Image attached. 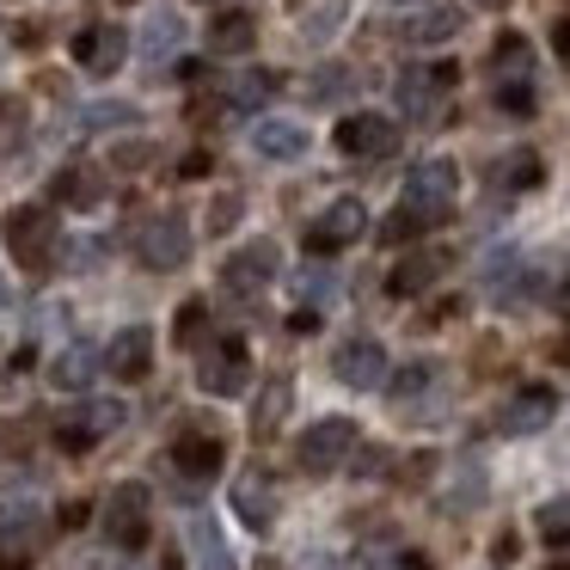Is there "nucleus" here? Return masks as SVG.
<instances>
[{"instance_id":"obj_47","label":"nucleus","mask_w":570,"mask_h":570,"mask_svg":"<svg viewBox=\"0 0 570 570\" xmlns=\"http://www.w3.org/2000/svg\"><path fill=\"white\" fill-rule=\"evenodd\" d=\"M0 570H26V558H7V552H0Z\"/></svg>"},{"instance_id":"obj_44","label":"nucleus","mask_w":570,"mask_h":570,"mask_svg":"<svg viewBox=\"0 0 570 570\" xmlns=\"http://www.w3.org/2000/svg\"><path fill=\"white\" fill-rule=\"evenodd\" d=\"M552 50L570 62V19H558V26H552Z\"/></svg>"},{"instance_id":"obj_18","label":"nucleus","mask_w":570,"mask_h":570,"mask_svg":"<svg viewBox=\"0 0 570 570\" xmlns=\"http://www.w3.org/2000/svg\"><path fill=\"white\" fill-rule=\"evenodd\" d=\"M99 368H105V356L92 344H68L62 356L50 362V381L62 386V393H92V381H99Z\"/></svg>"},{"instance_id":"obj_34","label":"nucleus","mask_w":570,"mask_h":570,"mask_svg":"<svg viewBox=\"0 0 570 570\" xmlns=\"http://www.w3.org/2000/svg\"><path fill=\"white\" fill-rule=\"evenodd\" d=\"M491 62H497V75H503V80H528V43H521V38H497Z\"/></svg>"},{"instance_id":"obj_20","label":"nucleus","mask_w":570,"mask_h":570,"mask_svg":"<svg viewBox=\"0 0 570 570\" xmlns=\"http://www.w3.org/2000/svg\"><path fill=\"white\" fill-rule=\"evenodd\" d=\"M178 43H185V19H178L173 7H154V13L141 19V62H166Z\"/></svg>"},{"instance_id":"obj_45","label":"nucleus","mask_w":570,"mask_h":570,"mask_svg":"<svg viewBox=\"0 0 570 570\" xmlns=\"http://www.w3.org/2000/svg\"><path fill=\"white\" fill-rule=\"evenodd\" d=\"M178 173H185V178H203V173H209V154H185V166H178Z\"/></svg>"},{"instance_id":"obj_28","label":"nucleus","mask_w":570,"mask_h":570,"mask_svg":"<svg viewBox=\"0 0 570 570\" xmlns=\"http://www.w3.org/2000/svg\"><path fill=\"white\" fill-rule=\"evenodd\" d=\"M124 417H129L124 399H87V405L75 411V423L92 435V442H99V435H111V430H124Z\"/></svg>"},{"instance_id":"obj_31","label":"nucleus","mask_w":570,"mask_h":570,"mask_svg":"<svg viewBox=\"0 0 570 570\" xmlns=\"http://www.w3.org/2000/svg\"><path fill=\"white\" fill-rule=\"evenodd\" d=\"M344 19H350V0H320V7L301 19V38H307V43H325L337 26H344Z\"/></svg>"},{"instance_id":"obj_15","label":"nucleus","mask_w":570,"mask_h":570,"mask_svg":"<svg viewBox=\"0 0 570 570\" xmlns=\"http://www.w3.org/2000/svg\"><path fill=\"white\" fill-rule=\"evenodd\" d=\"M148 362H154L148 325H124V332L111 337V350H105V368H111L117 381H141V374H148Z\"/></svg>"},{"instance_id":"obj_4","label":"nucleus","mask_w":570,"mask_h":570,"mask_svg":"<svg viewBox=\"0 0 570 570\" xmlns=\"http://www.w3.org/2000/svg\"><path fill=\"white\" fill-rule=\"evenodd\" d=\"M454 80H460L454 62H423V68H405V75H399L393 99L411 124H435V111H442V99L454 92Z\"/></svg>"},{"instance_id":"obj_24","label":"nucleus","mask_w":570,"mask_h":570,"mask_svg":"<svg viewBox=\"0 0 570 570\" xmlns=\"http://www.w3.org/2000/svg\"><path fill=\"white\" fill-rule=\"evenodd\" d=\"M252 43H258V26H252V13H215V26H209V50L215 56H246Z\"/></svg>"},{"instance_id":"obj_25","label":"nucleus","mask_w":570,"mask_h":570,"mask_svg":"<svg viewBox=\"0 0 570 570\" xmlns=\"http://www.w3.org/2000/svg\"><path fill=\"white\" fill-rule=\"evenodd\" d=\"M56 203H68V209H92V203H105L99 166H68V173L56 178Z\"/></svg>"},{"instance_id":"obj_37","label":"nucleus","mask_w":570,"mask_h":570,"mask_svg":"<svg viewBox=\"0 0 570 570\" xmlns=\"http://www.w3.org/2000/svg\"><path fill=\"white\" fill-rule=\"evenodd\" d=\"M417 234H423V222H417L411 209H393V215L381 222V239H386V246H411Z\"/></svg>"},{"instance_id":"obj_41","label":"nucleus","mask_w":570,"mask_h":570,"mask_svg":"<svg viewBox=\"0 0 570 570\" xmlns=\"http://www.w3.org/2000/svg\"><path fill=\"white\" fill-rule=\"evenodd\" d=\"M234 215H239V197H222L209 209V227H215V234H227V222H234Z\"/></svg>"},{"instance_id":"obj_13","label":"nucleus","mask_w":570,"mask_h":570,"mask_svg":"<svg viewBox=\"0 0 570 570\" xmlns=\"http://www.w3.org/2000/svg\"><path fill=\"white\" fill-rule=\"evenodd\" d=\"M227 503H234V515L246 521L252 533H271L276 528V484L264 479V472H239L234 491H227Z\"/></svg>"},{"instance_id":"obj_7","label":"nucleus","mask_w":570,"mask_h":570,"mask_svg":"<svg viewBox=\"0 0 570 570\" xmlns=\"http://www.w3.org/2000/svg\"><path fill=\"white\" fill-rule=\"evenodd\" d=\"M276 271H283V252H276L271 239H252V246H239L234 258L222 264V283L252 301V295H264V288L276 283Z\"/></svg>"},{"instance_id":"obj_8","label":"nucleus","mask_w":570,"mask_h":570,"mask_svg":"<svg viewBox=\"0 0 570 570\" xmlns=\"http://www.w3.org/2000/svg\"><path fill=\"white\" fill-rule=\"evenodd\" d=\"M136 252H141L148 271H178V264L190 258V222L185 215H154L136 234Z\"/></svg>"},{"instance_id":"obj_51","label":"nucleus","mask_w":570,"mask_h":570,"mask_svg":"<svg viewBox=\"0 0 570 570\" xmlns=\"http://www.w3.org/2000/svg\"><path fill=\"white\" fill-rule=\"evenodd\" d=\"M552 570H570V564H552Z\"/></svg>"},{"instance_id":"obj_19","label":"nucleus","mask_w":570,"mask_h":570,"mask_svg":"<svg viewBox=\"0 0 570 570\" xmlns=\"http://www.w3.org/2000/svg\"><path fill=\"white\" fill-rule=\"evenodd\" d=\"M252 148H258L264 160H301V154H307V129L288 124V117H258Z\"/></svg>"},{"instance_id":"obj_42","label":"nucleus","mask_w":570,"mask_h":570,"mask_svg":"<svg viewBox=\"0 0 570 570\" xmlns=\"http://www.w3.org/2000/svg\"><path fill=\"white\" fill-rule=\"evenodd\" d=\"M148 160H154L148 141H129V148H117V166H148Z\"/></svg>"},{"instance_id":"obj_43","label":"nucleus","mask_w":570,"mask_h":570,"mask_svg":"<svg viewBox=\"0 0 570 570\" xmlns=\"http://www.w3.org/2000/svg\"><path fill=\"white\" fill-rule=\"evenodd\" d=\"M301 295H332V283H325V271H301Z\"/></svg>"},{"instance_id":"obj_46","label":"nucleus","mask_w":570,"mask_h":570,"mask_svg":"<svg viewBox=\"0 0 570 570\" xmlns=\"http://www.w3.org/2000/svg\"><path fill=\"white\" fill-rule=\"evenodd\" d=\"M13 307V283H7V276H0V313Z\"/></svg>"},{"instance_id":"obj_50","label":"nucleus","mask_w":570,"mask_h":570,"mask_svg":"<svg viewBox=\"0 0 570 570\" xmlns=\"http://www.w3.org/2000/svg\"><path fill=\"white\" fill-rule=\"evenodd\" d=\"M264 570H283V564H264Z\"/></svg>"},{"instance_id":"obj_27","label":"nucleus","mask_w":570,"mask_h":570,"mask_svg":"<svg viewBox=\"0 0 570 570\" xmlns=\"http://www.w3.org/2000/svg\"><path fill=\"white\" fill-rule=\"evenodd\" d=\"M190 546H197V570H234V558H227V546H222L209 515H190Z\"/></svg>"},{"instance_id":"obj_3","label":"nucleus","mask_w":570,"mask_h":570,"mask_svg":"<svg viewBox=\"0 0 570 570\" xmlns=\"http://www.w3.org/2000/svg\"><path fill=\"white\" fill-rule=\"evenodd\" d=\"M7 252H13L26 271H43V264L56 258V246H62V227H56V215L50 209H38V203H26V209H13L7 215Z\"/></svg>"},{"instance_id":"obj_2","label":"nucleus","mask_w":570,"mask_h":570,"mask_svg":"<svg viewBox=\"0 0 570 570\" xmlns=\"http://www.w3.org/2000/svg\"><path fill=\"white\" fill-rule=\"evenodd\" d=\"M350 454H356V423H350V417H320V423H307L301 442H295V466L313 472V479L337 472Z\"/></svg>"},{"instance_id":"obj_14","label":"nucleus","mask_w":570,"mask_h":570,"mask_svg":"<svg viewBox=\"0 0 570 570\" xmlns=\"http://www.w3.org/2000/svg\"><path fill=\"white\" fill-rule=\"evenodd\" d=\"M552 417H558V393L552 386H528V393H515L503 411H497V430L503 435H533V430H546Z\"/></svg>"},{"instance_id":"obj_35","label":"nucleus","mask_w":570,"mask_h":570,"mask_svg":"<svg viewBox=\"0 0 570 570\" xmlns=\"http://www.w3.org/2000/svg\"><path fill=\"white\" fill-rule=\"evenodd\" d=\"M533 521H540V533H546L552 546H564V540H570V491H564V497H552V503H546Z\"/></svg>"},{"instance_id":"obj_38","label":"nucleus","mask_w":570,"mask_h":570,"mask_svg":"<svg viewBox=\"0 0 570 570\" xmlns=\"http://www.w3.org/2000/svg\"><path fill=\"white\" fill-rule=\"evenodd\" d=\"M497 105L515 111V117H528L533 111V87H528V80H497Z\"/></svg>"},{"instance_id":"obj_11","label":"nucleus","mask_w":570,"mask_h":570,"mask_svg":"<svg viewBox=\"0 0 570 570\" xmlns=\"http://www.w3.org/2000/svg\"><path fill=\"white\" fill-rule=\"evenodd\" d=\"M75 62L87 68L92 80L117 75V68L129 62V31H124V26H87V31L75 38Z\"/></svg>"},{"instance_id":"obj_12","label":"nucleus","mask_w":570,"mask_h":570,"mask_svg":"<svg viewBox=\"0 0 570 570\" xmlns=\"http://www.w3.org/2000/svg\"><path fill=\"white\" fill-rule=\"evenodd\" d=\"M337 148H344L350 160H381V154L399 148V129L386 124V117H374V111H356V117L337 124Z\"/></svg>"},{"instance_id":"obj_21","label":"nucleus","mask_w":570,"mask_h":570,"mask_svg":"<svg viewBox=\"0 0 570 570\" xmlns=\"http://www.w3.org/2000/svg\"><path fill=\"white\" fill-rule=\"evenodd\" d=\"M442 271H448V252H411V258L393 264L386 288H393V295H423V288H430Z\"/></svg>"},{"instance_id":"obj_49","label":"nucleus","mask_w":570,"mask_h":570,"mask_svg":"<svg viewBox=\"0 0 570 570\" xmlns=\"http://www.w3.org/2000/svg\"><path fill=\"white\" fill-rule=\"evenodd\" d=\"M479 7H509V0H479Z\"/></svg>"},{"instance_id":"obj_32","label":"nucleus","mask_w":570,"mask_h":570,"mask_svg":"<svg viewBox=\"0 0 570 570\" xmlns=\"http://www.w3.org/2000/svg\"><path fill=\"white\" fill-rule=\"evenodd\" d=\"M173 337L178 344H209V307H203V301H185V307H178V320H173Z\"/></svg>"},{"instance_id":"obj_10","label":"nucleus","mask_w":570,"mask_h":570,"mask_svg":"<svg viewBox=\"0 0 570 570\" xmlns=\"http://www.w3.org/2000/svg\"><path fill=\"white\" fill-rule=\"evenodd\" d=\"M332 374L344 386H356V393H374V386H386V350L374 337H350V344H337Z\"/></svg>"},{"instance_id":"obj_23","label":"nucleus","mask_w":570,"mask_h":570,"mask_svg":"<svg viewBox=\"0 0 570 570\" xmlns=\"http://www.w3.org/2000/svg\"><path fill=\"white\" fill-rule=\"evenodd\" d=\"M173 460H178V472H190V479H215L222 472V460H227V448L215 442V435H185V442L173 448Z\"/></svg>"},{"instance_id":"obj_33","label":"nucleus","mask_w":570,"mask_h":570,"mask_svg":"<svg viewBox=\"0 0 570 570\" xmlns=\"http://www.w3.org/2000/svg\"><path fill=\"white\" fill-rule=\"evenodd\" d=\"M350 92H356V75H350V68H320L313 87H307V99L313 105H332V99H350Z\"/></svg>"},{"instance_id":"obj_39","label":"nucleus","mask_w":570,"mask_h":570,"mask_svg":"<svg viewBox=\"0 0 570 570\" xmlns=\"http://www.w3.org/2000/svg\"><path fill=\"white\" fill-rule=\"evenodd\" d=\"M56 448H62V454H87V448H92V435L80 430L75 417H62V423H56Z\"/></svg>"},{"instance_id":"obj_1","label":"nucleus","mask_w":570,"mask_h":570,"mask_svg":"<svg viewBox=\"0 0 570 570\" xmlns=\"http://www.w3.org/2000/svg\"><path fill=\"white\" fill-rule=\"evenodd\" d=\"M454 197H460V166L454 160H423V166H411L399 209H411L423 227H442L448 215H454Z\"/></svg>"},{"instance_id":"obj_29","label":"nucleus","mask_w":570,"mask_h":570,"mask_svg":"<svg viewBox=\"0 0 570 570\" xmlns=\"http://www.w3.org/2000/svg\"><path fill=\"white\" fill-rule=\"evenodd\" d=\"M26 129H31V111L19 92H0V154H19L26 148Z\"/></svg>"},{"instance_id":"obj_22","label":"nucleus","mask_w":570,"mask_h":570,"mask_svg":"<svg viewBox=\"0 0 570 570\" xmlns=\"http://www.w3.org/2000/svg\"><path fill=\"white\" fill-rule=\"evenodd\" d=\"M288 405H295V386H288V374H276V381H264L258 405H252V435H264V442H271V435L283 430Z\"/></svg>"},{"instance_id":"obj_26","label":"nucleus","mask_w":570,"mask_h":570,"mask_svg":"<svg viewBox=\"0 0 570 570\" xmlns=\"http://www.w3.org/2000/svg\"><path fill=\"white\" fill-rule=\"evenodd\" d=\"M271 92H276V75H264V68H246V75H234V80L222 87V105H227V111H258Z\"/></svg>"},{"instance_id":"obj_40","label":"nucleus","mask_w":570,"mask_h":570,"mask_svg":"<svg viewBox=\"0 0 570 570\" xmlns=\"http://www.w3.org/2000/svg\"><path fill=\"white\" fill-rule=\"evenodd\" d=\"M423 381H430V362H411V368H405V374H399V381H393V393L405 399V393H417Z\"/></svg>"},{"instance_id":"obj_17","label":"nucleus","mask_w":570,"mask_h":570,"mask_svg":"<svg viewBox=\"0 0 570 570\" xmlns=\"http://www.w3.org/2000/svg\"><path fill=\"white\" fill-rule=\"evenodd\" d=\"M460 26H466V13H460V7H417V13L399 26V38H405V43H423V50H430V43L460 38Z\"/></svg>"},{"instance_id":"obj_30","label":"nucleus","mask_w":570,"mask_h":570,"mask_svg":"<svg viewBox=\"0 0 570 570\" xmlns=\"http://www.w3.org/2000/svg\"><path fill=\"white\" fill-rule=\"evenodd\" d=\"M540 178H546V166L533 148H515L509 160H497V185H509V190H533Z\"/></svg>"},{"instance_id":"obj_48","label":"nucleus","mask_w":570,"mask_h":570,"mask_svg":"<svg viewBox=\"0 0 570 570\" xmlns=\"http://www.w3.org/2000/svg\"><path fill=\"white\" fill-rule=\"evenodd\" d=\"M386 7H430V0H386Z\"/></svg>"},{"instance_id":"obj_16","label":"nucleus","mask_w":570,"mask_h":570,"mask_svg":"<svg viewBox=\"0 0 570 570\" xmlns=\"http://www.w3.org/2000/svg\"><path fill=\"white\" fill-rule=\"evenodd\" d=\"M38 540H43V509L38 503H7L0 509V552L7 558H31Z\"/></svg>"},{"instance_id":"obj_5","label":"nucleus","mask_w":570,"mask_h":570,"mask_svg":"<svg viewBox=\"0 0 570 570\" xmlns=\"http://www.w3.org/2000/svg\"><path fill=\"white\" fill-rule=\"evenodd\" d=\"M246 374H252V350L239 344L234 332H227V337H209V344H203V368H197L203 393L234 399L239 386H246Z\"/></svg>"},{"instance_id":"obj_9","label":"nucleus","mask_w":570,"mask_h":570,"mask_svg":"<svg viewBox=\"0 0 570 570\" xmlns=\"http://www.w3.org/2000/svg\"><path fill=\"white\" fill-rule=\"evenodd\" d=\"M105 540L124 546V552L148 546V491L141 484H117L111 491V503H105Z\"/></svg>"},{"instance_id":"obj_36","label":"nucleus","mask_w":570,"mask_h":570,"mask_svg":"<svg viewBox=\"0 0 570 570\" xmlns=\"http://www.w3.org/2000/svg\"><path fill=\"white\" fill-rule=\"evenodd\" d=\"M117 124H136V105H87L80 111V129H117Z\"/></svg>"},{"instance_id":"obj_6","label":"nucleus","mask_w":570,"mask_h":570,"mask_svg":"<svg viewBox=\"0 0 570 570\" xmlns=\"http://www.w3.org/2000/svg\"><path fill=\"white\" fill-rule=\"evenodd\" d=\"M362 234H368V209H362L356 197H337L332 209L307 227V252H313V258H332V252L356 246Z\"/></svg>"}]
</instances>
